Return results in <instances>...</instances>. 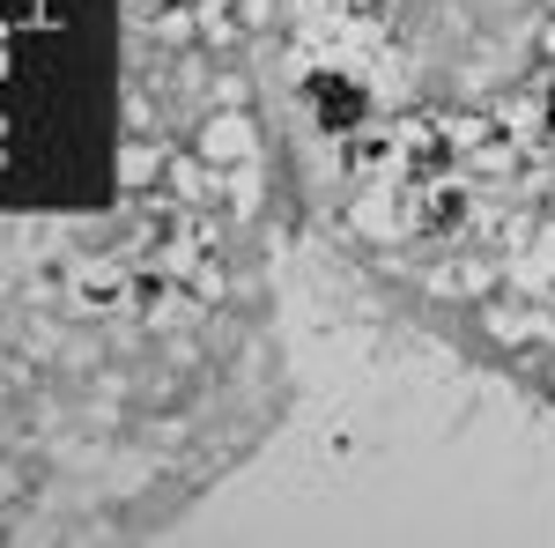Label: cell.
<instances>
[{
  "mask_svg": "<svg viewBox=\"0 0 555 548\" xmlns=\"http://www.w3.org/2000/svg\"><path fill=\"white\" fill-rule=\"evenodd\" d=\"M245 149V127L230 119V127H208V156H237Z\"/></svg>",
  "mask_w": 555,
  "mask_h": 548,
  "instance_id": "7a4b0ae2",
  "label": "cell"
},
{
  "mask_svg": "<svg viewBox=\"0 0 555 548\" xmlns=\"http://www.w3.org/2000/svg\"><path fill=\"white\" fill-rule=\"evenodd\" d=\"M363 119V89L348 75H319V127H356Z\"/></svg>",
  "mask_w": 555,
  "mask_h": 548,
  "instance_id": "6da1fadb",
  "label": "cell"
}]
</instances>
